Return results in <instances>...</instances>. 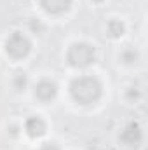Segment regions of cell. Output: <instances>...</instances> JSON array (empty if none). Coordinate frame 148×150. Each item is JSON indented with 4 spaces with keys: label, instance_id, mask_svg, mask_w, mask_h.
I'll use <instances>...</instances> for the list:
<instances>
[{
    "label": "cell",
    "instance_id": "ba28073f",
    "mask_svg": "<svg viewBox=\"0 0 148 150\" xmlns=\"http://www.w3.org/2000/svg\"><path fill=\"white\" fill-rule=\"evenodd\" d=\"M108 33H110L113 38L122 37V33H124V25H122L120 21H117V19L110 21V23H108Z\"/></svg>",
    "mask_w": 148,
    "mask_h": 150
},
{
    "label": "cell",
    "instance_id": "52a82bcc",
    "mask_svg": "<svg viewBox=\"0 0 148 150\" xmlns=\"http://www.w3.org/2000/svg\"><path fill=\"white\" fill-rule=\"evenodd\" d=\"M122 140L125 142V143H129V145H138L140 142H141V131H140V127L138 126H134V124H131L124 133H122Z\"/></svg>",
    "mask_w": 148,
    "mask_h": 150
},
{
    "label": "cell",
    "instance_id": "3957f363",
    "mask_svg": "<svg viewBox=\"0 0 148 150\" xmlns=\"http://www.w3.org/2000/svg\"><path fill=\"white\" fill-rule=\"evenodd\" d=\"M5 49H7V52L12 58L21 59V58L28 56V52H30V40L25 37L23 33H12L11 37L7 38Z\"/></svg>",
    "mask_w": 148,
    "mask_h": 150
},
{
    "label": "cell",
    "instance_id": "8992f818",
    "mask_svg": "<svg viewBox=\"0 0 148 150\" xmlns=\"http://www.w3.org/2000/svg\"><path fill=\"white\" fill-rule=\"evenodd\" d=\"M25 129H26V133H28L32 138H38V136H42V134L45 133V122H44L40 117H32V119L26 120Z\"/></svg>",
    "mask_w": 148,
    "mask_h": 150
},
{
    "label": "cell",
    "instance_id": "6da1fadb",
    "mask_svg": "<svg viewBox=\"0 0 148 150\" xmlns=\"http://www.w3.org/2000/svg\"><path fill=\"white\" fill-rule=\"evenodd\" d=\"M70 93L75 101L80 105H91L101 96V84L94 77H78L70 86Z\"/></svg>",
    "mask_w": 148,
    "mask_h": 150
},
{
    "label": "cell",
    "instance_id": "7c38bea8",
    "mask_svg": "<svg viewBox=\"0 0 148 150\" xmlns=\"http://www.w3.org/2000/svg\"><path fill=\"white\" fill-rule=\"evenodd\" d=\"M96 2H101V0H96Z\"/></svg>",
    "mask_w": 148,
    "mask_h": 150
},
{
    "label": "cell",
    "instance_id": "8fae6325",
    "mask_svg": "<svg viewBox=\"0 0 148 150\" xmlns=\"http://www.w3.org/2000/svg\"><path fill=\"white\" fill-rule=\"evenodd\" d=\"M42 150H58V147H56L54 143H45V145L42 147Z\"/></svg>",
    "mask_w": 148,
    "mask_h": 150
},
{
    "label": "cell",
    "instance_id": "30bf717a",
    "mask_svg": "<svg viewBox=\"0 0 148 150\" xmlns=\"http://www.w3.org/2000/svg\"><path fill=\"white\" fill-rule=\"evenodd\" d=\"M25 86H26V77H25L23 74H18L16 77H14V87L21 91Z\"/></svg>",
    "mask_w": 148,
    "mask_h": 150
},
{
    "label": "cell",
    "instance_id": "9c48e42d",
    "mask_svg": "<svg viewBox=\"0 0 148 150\" xmlns=\"http://www.w3.org/2000/svg\"><path fill=\"white\" fill-rule=\"evenodd\" d=\"M120 59H122L124 63H127V65L136 63V59H138V52H136L134 49H125V51L120 54Z\"/></svg>",
    "mask_w": 148,
    "mask_h": 150
},
{
    "label": "cell",
    "instance_id": "277c9868",
    "mask_svg": "<svg viewBox=\"0 0 148 150\" xmlns=\"http://www.w3.org/2000/svg\"><path fill=\"white\" fill-rule=\"evenodd\" d=\"M58 89H56V84L51 82V80H40L35 87V94L42 101H51L54 96H56Z\"/></svg>",
    "mask_w": 148,
    "mask_h": 150
},
{
    "label": "cell",
    "instance_id": "7a4b0ae2",
    "mask_svg": "<svg viewBox=\"0 0 148 150\" xmlns=\"http://www.w3.org/2000/svg\"><path fill=\"white\" fill-rule=\"evenodd\" d=\"M94 49L89 45V44H73L70 49H68V54H66V59L72 67L77 68H85L89 67L91 63H94Z\"/></svg>",
    "mask_w": 148,
    "mask_h": 150
},
{
    "label": "cell",
    "instance_id": "5b68a950",
    "mask_svg": "<svg viewBox=\"0 0 148 150\" xmlns=\"http://www.w3.org/2000/svg\"><path fill=\"white\" fill-rule=\"evenodd\" d=\"M40 4L51 14H61V12H66L70 9L72 0H40Z\"/></svg>",
    "mask_w": 148,
    "mask_h": 150
}]
</instances>
